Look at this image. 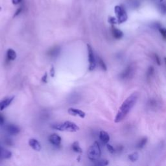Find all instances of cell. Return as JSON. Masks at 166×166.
<instances>
[{"label":"cell","mask_w":166,"mask_h":166,"mask_svg":"<svg viewBox=\"0 0 166 166\" xmlns=\"http://www.w3.org/2000/svg\"><path fill=\"white\" fill-rule=\"evenodd\" d=\"M139 97L138 92H134L133 94L129 96L125 100L121 107L119 108L118 112L116 115L114 121L115 123H119L126 117L128 113H129L130 110L132 109L134 104L136 103Z\"/></svg>","instance_id":"6da1fadb"},{"label":"cell","mask_w":166,"mask_h":166,"mask_svg":"<svg viewBox=\"0 0 166 166\" xmlns=\"http://www.w3.org/2000/svg\"><path fill=\"white\" fill-rule=\"evenodd\" d=\"M51 128L53 129L62 131V132H75L79 130V127L77 126V125L74 122L69 121L53 124L51 125Z\"/></svg>","instance_id":"7a4b0ae2"},{"label":"cell","mask_w":166,"mask_h":166,"mask_svg":"<svg viewBox=\"0 0 166 166\" xmlns=\"http://www.w3.org/2000/svg\"><path fill=\"white\" fill-rule=\"evenodd\" d=\"M88 157L90 160L96 162L99 159L101 155V150L100 145L97 141H95L88 150Z\"/></svg>","instance_id":"3957f363"},{"label":"cell","mask_w":166,"mask_h":166,"mask_svg":"<svg viewBox=\"0 0 166 166\" xmlns=\"http://www.w3.org/2000/svg\"><path fill=\"white\" fill-rule=\"evenodd\" d=\"M115 13L118 18V23L119 24H123L127 20L128 16L125 11V8L121 5H117L114 8Z\"/></svg>","instance_id":"277c9868"},{"label":"cell","mask_w":166,"mask_h":166,"mask_svg":"<svg viewBox=\"0 0 166 166\" xmlns=\"http://www.w3.org/2000/svg\"><path fill=\"white\" fill-rule=\"evenodd\" d=\"M135 72L134 66L129 65L120 74V78L122 80H129L134 76Z\"/></svg>","instance_id":"5b68a950"},{"label":"cell","mask_w":166,"mask_h":166,"mask_svg":"<svg viewBox=\"0 0 166 166\" xmlns=\"http://www.w3.org/2000/svg\"><path fill=\"white\" fill-rule=\"evenodd\" d=\"M87 48H88V53L89 70L93 71L96 66V59L92 46L90 44H88L87 45Z\"/></svg>","instance_id":"8992f818"},{"label":"cell","mask_w":166,"mask_h":166,"mask_svg":"<svg viewBox=\"0 0 166 166\" xmlns=\"http://www.w3.org/2000/svg\"><path fill=\"white\" fill-rule=\"evenodd\" d=\"M49 141L54 146H60L62 141V138L61 137L58 135L57 134H52L49 137Z\"/></svg>","instance_id":"52a82bcc"},{"label":"cell","mask_w":166,"mask_h":166,"mask_svg":"<svg viewBox=\"0 0 166 166\" xmlns=\"http://www.w3.org/2000/svg\"><path fill=\"white\" fill-rule=\"evenodd\" d=\"M68 112L69 115L73 116H78V117L81 118H84L86 116V113L83 110L77 109H74V108H70L68 110Z\"/></svg>","instance_id":"ba28073f"},{"label":"cell","mask_w":166,"mask_h":166,"mask_svg":"<svg viewBox=\"0 0 166 166\" xmlns=\"http://www.w3.org/2000/svg\"><path fill=\"white\" fill-rule=\"evenodd\" d=\"M29 146L36 151H40L42 149V145L39 140L36 139L31 138L29 140Z\"/></svg>","instance_id":"9c48e42d"},{"label":"cell","mask_w":166,"mask_h":166,"mask_svg":"<svg viewBox=\"0 0 166 166\" xmlns=\"http://www.w3.org/2000/svg\"><path fill=\"white\" fill-rule=\"evenodd\" d=\"M6 130L11 135H16L20 132V128L14 124H8L6 127Z\"/></svg>","instance_id":"30bf717a"},{"label":"cell","mask_w":166,"mask_h":166,"mask_svg":"<svg viewBox=\"0 0 166 166\" xmlns=\"http://www.w3.org/2000/svg\"><path fill=\"white\" fill-rule=\"evenodd\" d=\"M14 97H7L5 99L2 100L1 101H0V111L5 110L6 108L9 106L14 100Z\"/></svg>","instance_id":"8fae6325"},{"label":"cell","mask_w":166,"mask_h":166,"mask_svg":"<svg viewBox=\"0 0 166 166\" xmlns=\"http://www.w3.org/2000/svg\"><path fill=\"white\" fill-rule=\"evenodd\" d=\"M12 156V153L6 148L0 147V158L3 159H8Z\"/></svg>","instance_id":"7c38bea8"},{"label":"cell","mask_w":166,"mask_h":166,"mask_svg":"<svg viewBox=\"0 0 166 166\" xmlns=\"http://www.w3.org/2000/svg\"><path fill=\"white\" fill-rule=\"evenodd\" d=\"M112 34L113 37L116 39H121L122 37L123 36V33L121 30L118 29V28H116L115 27H112Z\"/></svg>","instance_id":"4fadbf2b"},{"label":"cell","mask_w":166,"mask_h":166,"mask_svg":"<svg viewBox=\"0 0 166 166\" xmlns=\"http://www.w3.org/2000/svg\"><path fill=\"white\" fill-rule=\"evenodd\" d=\"M99 139L103 144H107L110 141V136L105 131L102 130L99 132Z\"/></svg>","instance_id":"5bb4252c"},{"label":"cell","mask_w":166,"mask_h":166,"mask_svg":"<svg viewBox=\"0 0 166 166\" xmlns=\"http://www.w3.org/2000/svg\"><path fill=\"white\" fill-rule=\"evenodd\" d=\"M7 59L9 60H15L16 59V53L12 49H8L7 52Z\"/></svg>","instance_id":"9a60e30c"},{"label":"cell","mask_w":166,"mask_h":166,"mask_svg":"<svg viewBox=\"0 0 166 166\" xmlns=\"http://www.w3.org/2000/svg\"><path fill=\"white\" fill-rule=\"evenodd\" d=\"M71 148H72V150L75 153H83L82 148L80 147L79 144H78V141H75L74 144H72Z\"/></svg>","instance_id":"2e32d148"},{"label":"cell","mask_w":166,"mask_h":166,"mask_svg":"<svg viewBox=\"0 0 166 166\" xmlns=\"http://www.w3.org/2000/svg\"><path fill=\"white\" fill-rule=\"evenodd\" d=\"M147 142V137H144V138L141 139L138 144H137L136 148H139V149H141V148H144L145 147V145H146Z\"/></svg>","instance_id":"e0dca14e"},{"label":"cell","mask_w":166,"mask_h":166,"mask_svg":"<svg viewBox=\"0 0 166 166\" xmlns=\"http://www.w3.org/2000/svg\"><path fill=\"white\" fill-rule=\"evenodd\" d=\"M109 164V162L108 160L106 159H101L98 160L95 162L94 166H107Z\"/></svg>","instance_id":"ac0fdd59"},{"label":"cell","mask_w":166,"mask_h":166,"mask_svg":"<svg viewBox=\"0 0 166 166\" xmlns=\"http://www.w3.org/2000/svg\"><path fill=\"white\" fill-rule=\"evenodd\" d=\"M97 62L99 64V65L100 66V68L103 69V71H106V69H107V67H106V64L104 63V60L101 59V57H97Z\"/></svg>","instance_id":"d6986e66"},{"label":"cell","mask_w":166,"mask_h":166,"mask_svg":"<svg viewBox=\"0 0 166 166\" xmlns=\"http://www.w3.org/2000/svg\"><path fill=\"white\" fill-rule=\"evenodd\" d=\"M128 158L130 160L131 162H136L139 158V154L137 152H134L132 154H130L128 156Z\"/></svg>","instance_id":"ffe728a7"},{"label":"cell","mask_w":166,"mask_h":166,"mask_svg":"<svg viewBox=\"0 0 166 166\" xmlns=\"http://www.w3.org/2000/svg\"><path fill=\"white\" fill-rule=\"evenodd\" d=\"M60 52V49L59 48H54L53 49H52L51 50L49 51V55L51 57H55L57 55H59Z\"/></svg>","instance_id":"44dd1931"},{"label":"cell","mask_w":166,"mask_h":166,"mask_svg":"<svg viewBox=\"0 0 166 166\" xmlns=\"http://www.w3.org/2000/svg\"><path fill=\"white\" fill-rule=\"evenodd\" d=\"M158 8L160 12L163 14H166V2L160 3Z\"/></svg>","instance_id":"7402d4cb"},{"label":"cell","mask_w":166,"mask_h":166,"mask_svg":"<svg viewBox=\"0 0 166 166\" xmlns=\"http://www.w3.org/2000/svg\"><path fill=\"white\" fill-rule=\"evenodd\" d=\"M154 73V69L153 66H151L148 68V69H147V78H150L151 77H152L153 74Z\"/></svg>","instance_id":"603a6c76"},{"label":"cell","mask_w":166,"mask_h":166,"mask_svg":"<svg viewBox=\"0 0 166 166\" xmlns=\"http://www.w3.org/2000/svg\"><path fill=\"white\" fill-rule=\"evenodd\" d=\"M158 29L160 34H162V37L164 38L165 40H166V28L162 27V26H160Z\"/></svg>","instance_id":"cb8c5ba5"},{"label":"cell","mask_w":166,"mask_h":166,"mask_svg":"<svg viewBox=\"0 0 166 166\" xmlns=\"http://www.w3.org/2000/svg\"><path fill=\"white\" fill-rule=\"evenodd\" d=\"M153 59L157 64H158V66H160V64H161V60H160L158 55L157 54H154Z\"/></svg>","instance_id":"d4e9b609"},{"label":"cell","mask_w":166,"mask_h":166,"mask_svg":"<svg viewBox=\"0 0 166 166\" xmlns=\"http://www.w3.org/2000/svg\"><path fill=\"white\" fill-rule=\"evenodd\" d=\"M129 5H132L133 7L136 8L139 7V2L137 1V0H130V2H129Z\"/></svg>","instance_id":"484cf974"},{"label":"cell","mask_w":166,"mask_h":166,"mask_svg":"<svg viewBox=\"0 0 166 166\" xmlns=\"http://www.w3.org/2000/svg\"><path fill=\"white\" fill-rule=\"evenodd\" d=\"M106 147H107L108 150H109V152H110V153H114L116 152L115 148H113L111 145L107 144H106Z\"/></svg>","instance_id":"4316f807"},{"label":"cell","mask_w":166,"mask_h":166,"mask_svg":"<svg viewBox=\"0 0 166 166\" xmlns=\"http://www.w3.org/2000/svg\"><path fill=\"white\" fill-rule=\"evenodd\" d=\"M109 22L111 24H115L118 22V20H116V18H113V17H110L109 19Z\"/></svg>","instance_id":"83f0119b"},{"label":"cell","mask_w":166,"mask_h":166,"mask_svg":"<svg viewBox=\"0 0 166 166\" xmlns=\"http://www.w3.org/2000/svg\"><path fill=\"white\" fill-rule=\"evenodd\" d=\"M47 78H48V74L47 73H45V74L43 75V76L42 77V82L43 83H47Z\"/></svg>","instance_id":"f1b7e54d"},{"label":"cell","mask_w":166,"mask_h":166,"mask_svg":"<svg viewBox=\"0 0 166 166\" xmlns=\"http://www.w3.org/2000/svg\"><path fill=\"white\" fill-rule=\"evenodd\" d=\"M22 7H20V8H19L18 10H17V11L15 13V14H14V17H15V16H18V15H19V14H20V13L22 12Z\"/></svg>","instance_id":"f546056e"},{"label":"cell","mask_w":166,"mask_h":166,"mask_svg":"<svg viewBox=\"0 0 166 166\" xmlns=\"http://www.w3.org/2000/svg\"><path fill=\"white\" fill-rule=\"evenodd\" d=\"M50 75L51 77H54L55 76V69L53 67H52L51 70H50Z\"/></svg>","instance_id":"4dcf8cb0"},{"label":"cell","mask_w":166,"mask_h":166,"mask_svg":"<svg viewBox=\"0 0 166 166\" xmlns=\"http://www.w3.org/2000/svg\"><path fill=\"white\" fill-rule=\"evenodd\" d=\"M4 118L2 116L0 115V125L4 124Z\"/></svg>","instance_id":"1f68e13d"},{"label":"cell","mask_w":166,"mask_h":166,"mask_svg":"<svg viewBox=\"0 0 166 166\" xmlns=\"http://www.w3.org/2000/svg\"><path fill=\"white\" fill-rule=\"evenodd\" d=\"M12 1H13V3L14 4L16 5V4H18L19 3L21 2L22 0H12Z\"/></svg>","instance_id":"d6a6232c"},{"label":"cell","mask_w":166,"mask_h":166,"mask_svg":"<svg viewBox=\"0 0 166 166\" xmlns=\"http://www.w3.org/2000/svg\"><path fill=\"white\" fill-rule=\"evenodd\" d=\"M164 60H165V66H166V57L164 58Z\"/></svg>","instance_id":"836d02e7"}]
</instances>
